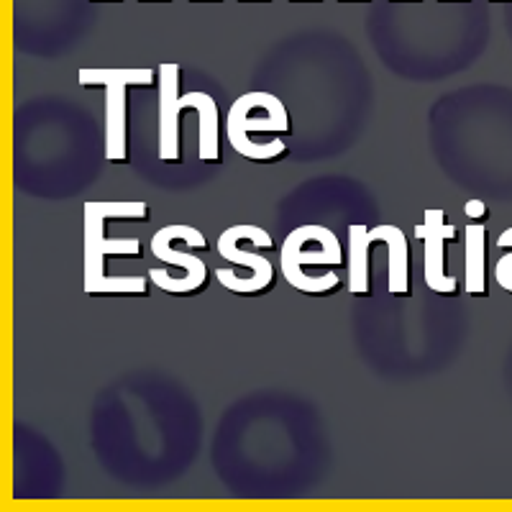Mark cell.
<instances>
[{
    "instance_id": "cell-5",
    "label": "cell",
    "mask_w": 512,
    "mask_h": 512,
    "mask_svg": "<svg viewBox=\"0 0 512 512\" xmlns=\"http://www.w3.org/2000/svg\"><path fill=\"white\" fill-rule=\"evenodd\" d=\"M241 239H249L251 244L259 246V249H272V236H269L264 228L259 226H233L228 228L226 233H221V239H218V254L226 259V262L233 264H244L254 272L251 280H239L231 269H218L216 277L226 290L231 292H239V295H256V292H264L274 285V269L267 259L256 254H246L241 251L239 241Z\"/></svg>"
},
{
    "instance_id": "cell-8",
    "label": "cell",
    "mask_w": 512,
    "mask_h": 512,
    "mask_svg": "<svg viewBox=\"0 0 512 512\" xmlns=\"http://www.w3.org/2000/svg\"><path fill=\"white\" fill-rule=\"evenodd\" d=\"M128 85L111 82L105 85V159L126 162L128 159Z\"/></svg>"
},
{
    "instance_id": "cell-6",
    "label": "cell",
    "mask_w": 512,
    "mask_h": 512,
    "mask_svg": "<svg viewBox=\"0 0 512 512\" xmlns=\"http://www.w3.org/2000/svg\"><path fill=\"white\" fill-rule=\"evenodd\" d=\"M415 236L423 241L425 285L438 295H454V274H446V244L456 239V226H448L443 210L428 208L423 216V226L415 228Z\"/></svg>"
},
{
    "instance_id": "cell-7",
    "label": "cell",
    "mask_w": 512,
    "mask_h": 512,
    "mask_svg": "<svg viewBox=\"0 0 512 512\" xmlns=\"http://www.w3.org/2000/svg\"><path fill=\"white\" fill-rule=\"evenodd\" d=\"M180 64H159V159L180 162Z\"/></svg>"
},
{
    "instance_id": "cell-3",
    "label": "cell",
    "mask_w": 512,
    "mask_h": 512,
    "mask_svg": "<svg viewBox=\"0 0 512 512\" xmlns=\"http://www.w3.org/2000/svg\"><path fill=\"white\" fill-rule=\"evenodd\" d=\"M172 241H182V244L190 246V249H205V246H208V241H205V236L198 228L164 226L152 239V254L157 256L159 262L182 267L187 274L185 280H172L164 269H152V272H149V280L157 287H162L164 292H172V295H192V292H198L200 287H205V282H208V267L200 262L198 256L172 249V246H169Z\"/></svg>"
},
{
    "instance_id": "cell-11",
    "label": "cell",
    "mask_w": 512,
    "mask_h": 512,
    "mask_svg": "<svg viewBox=\"0 0 512 512\" xmlns=\"http://www.w3.org/2000/svg\"><path fill=\"white\" fill-rule=\"evenodd\" d=\"M182 111L195 108L200 116L198 134V157L203 162H218L221 159V144H218V105L208 93H187L180 95Z\"/></svg>"
},
{
    "instance_id": "cell-1",
    "label": "cell",
    "mask_w": 512,
    "mask_h": 512,
    "mask_svg": "<svg viewBox=\"0 0 512 512\" xmlns=\"http://www.w3.org/2000/svg\"><path fill=\"white\" fill-rule=\"evenodd\" d=\"M287 134L290 116L277 95L272 93H246L231 105L226 118L228 144L251 162H272L287 154V144L282 139H272L267 144L251 141L249 134Z\"/></svg>"
},
{
    "instance_id": "cell-2",
    "label": "cell",
    "mask_w": 512,
    "mask_h": 512,
    "mask_svg": "<svg viewBox=\"0 0 512 512\" xmlns=\"http://www.w3.org/2000/svg\"><path fill=\"white\" fill-rule=\"evenodd\" d=\"M103 203H85V292L88 295H146L144 277H105V256H139V239H105Z\"/></svg>"
},
{
    "instance_id": "cell-4",
    "label": "cell",
    "mask_w": 512,
    "mask_h": 512,
    "mask_svg": "<svg viewBox=\"0 0 512 512\" xmlns=\"http://www.w3.org/2000/svg\"><path fill=\"white\" fill-rule=\"evenodd\" d=\"M315 226H300L290 233L285 239V246H282L280 254V267L285 280L290 282L295 290L308 292V295H326V292H333L338 287V274L328 272L323 277H308L303 272L305 264H318V267H341L344 262V254H341V244L331 246H320L318 251L308 249L305 251V244L313 236Z\"/></svg>"
},
{
    "instance_id": "cell-12",
    "label": "cell",
    "mask_w": 512,
    "mask_h": 512,
    "mask_svg": "<svg viewBox=\"0 0 512 512\" xmlns=\"http://www.w3.org/2000/svg\"><path fill=\"white\" fill-rule=\"evenodd\" d=\"M369 239L367 226L349 228V290L351 295H369Z\"/></svg>"
},
{
    "instance_id": "cell-14",
    "label": "cell",
    "mask_w": 512,
    "mask_h": 512,
    "mask_svg": "<svg viewBox=\"0 0 512 512\" xmlns=\"http://www.w3.org/2000/svg\"><path fill=\"white\" fill-rule=\"evenodd\" d=\"M497 246H500V249H505L507 254L502 256L500 262H497L495 280L502 290L512 292V228H507V231L502 233L500 239H497Z\"/></svg>"
},
{
    "instance_id": "cell-15",
    "label": "cell",
    "mask_w": 512,
    "mask_h": 512,
    "mask_svg": "<svg viewBox=\"0 0 512 512\" xmlns=\"http://www.w3.org/2000/svg\"><path fill=\"white\" fill-rule=\"evenodd\" d=\"M464 213L469 221H477V223H484L489 218V208L484 200H466Z\"/></svg>"
},
{
    "instance_id": "cell-9",
    "label": "cell",
    "mask_w": 512,
    "mask_h": 512,
    "mask_svg": "<svg viewBox=\"0 0 512 512\" xmlns=\"http://www.w3.org/2000/svg\"><path fill=\"white\" fill-rule=\"evenodd\" d=\"M372 241H384L390 251V295H410V244L405 231L397 226H377L369 231Z\"/></svg>"
},
{
    "instance_id": "cell-10",
    "label": "cell",
    "mask_w": 512,
    "mask_h": 512,
    "mask_svg": "<svg viewBox=\"0 0 512 512\" xmlns=\"http://www.w3.org/2000/svg\"><path fill=\"white\" fill-rule=\"evenodd\" d=\"M464 282L469 295H487V228L477 221L464 233Z\"/></svg>"
},
{
    "instance_id": "cell-13",
    "label": "cell",
    "mask_w": 512,
    "mask_h": 512,
    "mask_svg": "<svg viewBox=\"0 0 512 512\" xmlns=\"http://www.w3.org/2000/svg\"><path fill=\"white\" fill-rule=\"evenodd\" d=\"M82 88H103L111 82L121 85H154V70H80L77 72Z\"/></svg>"
}]
</instances>
